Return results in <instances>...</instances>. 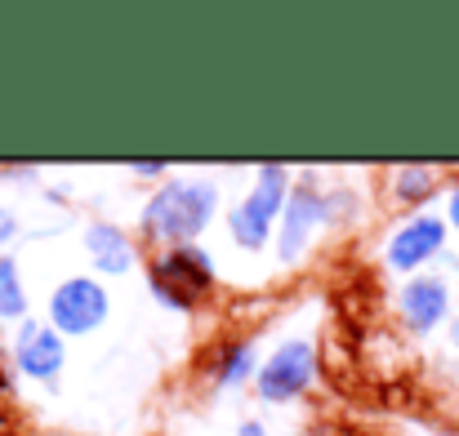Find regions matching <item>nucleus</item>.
<instances>
[{
  "label": "nucleus",
  "mask_w": 459,
  "mask_h": 436,
  "mask_svg": "<svg viewBox=\"0 0 459 436\" xmlns=\"http://www.w3.org/2000/svg\"><path fill=\"white\" fill-rule=\"evenodd\" d=\"M433 187H437V174H433L429 165H402V169L393 174L397 201H424V196H433Z\"/></svg>",
  "instance_id": "12"
},
{
  "label": "nucleus",
  "mask_w": 459,
  "mask_h": 436,
  "mask_svg": "<svg viewBox=\"0 0 459 436\" xmlns=\"http://www.w3.org/2000/svg\"><path fill=\"white\" fill-rule=\"evenodd\" d=\"M214 209H219V187L210 178H178V183H165L148 201L143 232L152 241H169L178 250V245H192L210 227Z\"/></svg>",
  "instance_id": "1"
},
{
  "label": "nucleus",
  "mask_w": 459,
  "mask_h": 436,
  "mask_svg": "<svg viewBox=\"0 0 459 436\" xmlns=\"http://www.w3.org/2000/svg\"><path fill=\"white\" fill-rule=\"evenodd\" d=\"M455 343H459V321H455Z\"/></svg>",
  "instance_id": "17"
},
{
  "label": "nucleus",
  "mask_w": 459,
  "mask_h": 436,
  "mask_svg": "<svg viewBox=\"0 0 459 436\" xmlns=\"http://www.w3.org/2000/svg\"><path fill=\"white\" fill-rule=\"evenodd\" d=\"M255 374V343H228L223 352H219V365H214V379H219V388H237L241 379H250Z\"/></svg>",
  "instance_id": "11"
},
{
  "label": "nucleus",
  "mask_w": 459,
  "mask_h": 436,
  "mask_svg": "<svg viewBox=\"0 0 459 436\" xmlns=\"http://www.w3.org/2000/svg\"><path fill=\"white\" fill-rule=\"evenodd\" d=\"M451 223H455V232H459V183H455V192H451Z\"/></svg>",
  "instance_id": "15"
},
{
  "label": "nucleus",
  "mask_w": 459,
  "mask_h": 436,
  "mask_svg": "<svg viewBox=\"0 0 459 436\" xmlns=\"http://www.w3.org/2000/svg\"><path fill=\"white\" fill-rule=\"evenodd\" d=\"M27 312V294L18 281V263L9 254H0V321H13Z\"/></svg>",
  "instance_id": "13"
},
{
  "label": "nucleus",
  "mask_w": 459,
  "mask_h": 436,
  "mask_svg": "<svg viewBox=\"0 0 459 436\" xmlns=\"http://www.w3.org/2000/svg\"><path fill=\"white\" fill-rule=\"evenodd\" d=\"M13 361H18V370L31 374V379H54V374L63 370V361H67V352H63V334H58L54 325L27 321V325L18 329Z\"/></svg>",
  "instance_id": "8"
},
{
  "label": "nucleus",
  "mask_w": 459,
  "mask_h": 436,
  "mask_svg": "<svg viewBox=\"0 0 459 436\" xmlns=\"http://www.w3.org/2000/svg\"><path fill=\"white\" fill-rule=\"evenodd\" d=\"M397 307H402L406 325L424 334V329L442 325V316H446V307H451V294H446L442 281H433V277H415V281L402 290Z\"/></svg>",
  "instance_id": "9"
},
{
  "label": "nucleus",
  "mask_w": 459,
  "mask_h": 436,
  "mask_svg": "<svg viewBox=\"0 0 459 436\" xmlns=\"http://www.w3.org/2000/svg\"><path fill=\"white\" fill-rule=\"evenodd\" d=\"M85 250H90L94 268L108 272V277H121V272L134 268V245L117 223H90L85 227Z\"/></svg>",
  "instance_id": "10"
},
{
  "label": "nucleus",
  "mask_w": 459,
  "mask_h": 436,
  "mask_svg": "<svg viewBox=\"0 0 459 436\" xmlns=\"http://www.w3.org/2000/svg\"><path fill=\"white\" fill-rule=\"evenodd\" d=\"M330 209H334V201L330 196H321L316 187H290V201H286V214H281V236H277V254H281V263H295L299 254L307 250V236L330 218Z\"/></svg>",
  "instance_id": "6"
},
{
  "label": "nucleus",
  "mask_w": 459,
  "mask_h": 436,
  "mask_svg": "<svg viewBox=\"0 0 459 436\" xmlns=\"http://www.w3.org/2000/svg\"><path fill=\"white\" fill-rule=\"evenodd\" d=\"M237 436H268V432H264V423H241V432Z\"/></svg>",
  "instance_id": "16"
},
{
  "label": "nucleus",
  "mask_w": 459,
  "mask_h": 436,
  "mask_svg": "<svg viewBox=\"0 0 459 436\" xmlns=\"http://www.w3.org/2000/svg\"><path fill=\"white\" fill-rule=\"evenodd\" d=\"M446 241V223L433 218V214H420L411 218L406 227H397V236L388 241V268L397 272H415L420 263H429Z\"/></svg>",
  "instance_id": "7"
},
{
  "label": "nucleus",
  "mask_w": 459,
  "mask_h": 436,
  "mask_svg": "<svg viewBox=\"0 0 459 436\" xmlns=\"http://www.w3.org/2000/svg\"><path fill=\"white\" fill-rule=\"evenodd\" d=\"M286 201H290V174H286L281 165H264V169L255 174L250 196H246V201L232 209V218H228L232 241H237L241 250H259V245H268L273 223L286 214Z\"/></svg>",
  "instance_id": "2"
},
{
  "label": "nucleus",
  "mask_w": 459,
  "mask_h": 436,
  "mask_svg": "<svg viewBox=\"0 0 459 436\" xmlns=\"http://www.w3.org/2000/svg\"><path fill=\"white\" fill-rule=\"evenodd\" d=\"M134 174H139V178H156V174H165V165H160V160H139Z\"/></svg>",
  "instance_id": "14"
},
{
  "label": "nucleus",
  "mask_w": 459,
  "mask_h": 436,
  "mask_svg": "<svg viewBox=\"0 0 459 436\" xmlns=\"http://www.w3.org/2000/svg\"><path fill=\"white\" fill-rule=\"evenodd\" d=\"M312 379H316V347H312L307 338H290V343H281V347L259 365L255 388H259L264 401L277 406V401L304 397L307 388H312Z\"/></svg>",
  "instance_id": "4"
},
{
  "label": "nucleus",
  "mask_w": 459,
  "mask_h": 436,
  "mask_svg": "<svg viewBox=\"0 0 459 436\" xmlns=\"http://www.w3.org/2000/svg\"><path fill=\"white\" fill-rule=\"evenodd\" d=\"M148 281H152V294L165 307L192 312L205 294L214 290V263L196 245H178V250L156 254L152 268H148Z\"/></svg>",
  "instance_id": "3"
},
{
  "label": "nucleus",
  "mask_w": 459,
  "mask_h": 436,
  "mask_svg": "<svg viewBox=\"0 0 459 436\" xmlns=\"http://www.w3.org/2000/svg\"><path fill=\"white\" fill-rule=\"evenodd\" d=\"M108 321V290L94 277H72L49 298V325L58 334H94Z\"/></svg>",
  "instance_id": "5"
}]
</instances>
